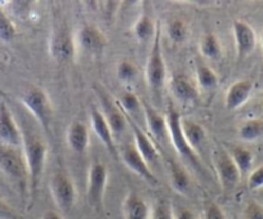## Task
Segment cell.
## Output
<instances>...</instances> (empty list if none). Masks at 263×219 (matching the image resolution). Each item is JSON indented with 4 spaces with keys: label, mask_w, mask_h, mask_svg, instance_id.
<instances>
[{
    "label": "cell",
    "mask_w": 263,
    "mask_h": 219,
    "mask_svg": "<svg viewBox=\"0 0 263 219\" xmlns=\"http://www.w3.org/2000/svg\"><path fill=\"white\" fill-rule=\"evenodd\" d=\"M21 103L32 115L37 124L47 134L52 135L54 111L49 95L39 87H30L21 95Z\"/></svg>",
    "instance_id": "7a4b0ae2"
},
{
    "label": "cell",
    "mask_w": 263,
    "mask_h": 219,
    "mask_svg": "<svg viewBox=\"0 0 263 219\" xmlns=\"http://www.w3.org/2000/svg\"><path fill=\"white\" fill-rule=\"evenodd\" d=\"M42 219H63V216L61 215L60 213H57V211L48 210V211H45L44 214H43Z\"/></svg>",
    "instance_id": "ab89813d"
},
{
    "label": "cell",
    "mask_w": 263,
    "mask_h": 219,
    "mask_svg": "<svg viewBox=\"0 0 263 219\" xmlns=\"http://www.w3.org/2000/svg\"><path fill=\"white\" fill-rule=\"evenodd\" d=\"M97 90L98 95H100L101 101H102V110H101V112H102L103 116L106 117L107 123L110 124L114 135L121 134V133L126 129V127H128V122H126L125 115H124V112L118 107L115 101L111 102L107 98V95H106L102 90Z\"/></svg>",
    "instance_id": "ac0fdd59"
},
{
    "label": "cell",
    "mask_w": 263,
    "mask_h": 219,
    "mask_svg": "<svg viewBox=\"0 0 263 219\" xmlns=\"http://www.w3.org/2000/svg\"><path fill=\"white\" fill-rule=\"evenodd\" d=\"M90 125H92V130L95 132V134L102 142L108 153L114 158H118L119 151L115 145V135H114L106 117L103 116L101 110H98L97 107H92V110H90Z\"/></svg>",
    "instance_id": "9a60e30c"
},
{
    "label": "cell",
    "mask_w": 263,
    "mask_h": 219,
    "mask_svg": "<svg viewBox=\"0 0 263 219\" xmlns=\"http://www.w3.org/2000/svg\"><path fill=\"white\" fill-rule=\"evenodd\" d=\"M169 92L182 105H194L199 101V88L183 74H176L169 79Z\"/></svg>",
    "instance_id": "5bb4252c"
},
{
    "label": "cell",
    "mask_w": 263,
    "mask_h": 219,
    "mask_svg": "<svg viewBox=\"0 0 263 219\" xmlns=\"http://www.w3.org/2000/svg\"><path fill=\"white\" fill-rule=\"evenodd\" d=\"M181 129L187 143L195 152L204 145L206 137H208L205 128L200 123L190 119V117H181Z\"/></svg>",
    "instance_id": "7402d4cb"
},
{
    "label": "cell",
    "mask_w": 263,
    "mask_h": 219,
    "mask_svg": "<svg viewBox=\"0 0 263 219\" xmlns=\"http://www.w3.org/2000/svg\"><path fill=\"white\" fill-rule=\"evenodd\" d=\"M199 52L208 61L219 62L223 58V48L216 34H204L199 42Z\"/></svg>",
    "instance_id": "cb8c5ba5"
},
{
    "label": "cell",
    "mask_w": 263,
    "mask_h": 219,
    "mask_svg": "<svg viewBox=\"0 0 263 219\" xmlns=\"http://www.w3.org/2000/svg\"><path fill=\"white\" fill-rule=\"evenodd\" d=\"M142 112L145 116L147 130L150 135L156 141H163L168 137V125H166V117L163 116L155 107L146 101H142Z\"/></svg>",
    "instance_id": "d6986e66"
},
{
    "label": "cell",
    "mask_w": 263,
    "mask_h": 219,
    "mask_svg": "<svg viewBox=\"0 0 263 219\" xmlns=\"http://www.w3.org/2000/svg\"><path fill=\"white\" fill-rule=\"evenodd\" d=\"M232 34L235 40V49L239 59H245L253 54L257 48V34L248 22L236 19L232 24Z\"/></svg>",
    "instance_id": "4fadbf2b"
},
{
    "label": "cell",
    "mask_w": 263,
    "mask_h": 219,
    "mask_svg": "<svg viewBox=\"0 0 263 219\" xmlns=\"http://www.w3.org/2000/svg\"><path fill=\"white\" fill-rule=\"evenodd\" d=\"M124 219H150L151 208L147 201L136 192H129L121 204Z\"/></svg>",
    "instance_id": "ffe728a7"
},
{
    "label": "cell",
    "mask_w": 263,
    "mask_h": 219,
    "mask_svg": "<svg viewBox=\"0 0 263 219\" xmlns=\"http://www.w3.org/2000/svg\"><path fill=\"white\" fill-rule=\"evenodd\" d=\"M242 219H263V204L249 200L242 209Z\"/></svg>",
    "instance_id": "836d02e7"
},
{
    "label": "cell",
    "mask_w": 263,
    "mask_h": 219,
    "mask_svg": "<svg viewBox=\"0 0 263 219\" xmlns=\"http://www.w3.org/2000/svg\"><path fill=\"white\" fill-rule=\"evenodd\" d=\"M119 156H120L121 161L125 164V167L129 170L135 173L136 175L143 180L145 182H147L151 186H158L159 181L155 177V174L153 173L150 168V164L143 158V156L138 152L137 148L135 147V145H130V143H126V145L121 146V148L119 150Z\"/></svg>",
    "instance_id": "30bf717a"
},
{
    "label": "cell",
    "mask_w": 263,
    "mask_h": 219,
    "mask_svg": "<svg viewBox=\"0 0 263 219\" xmlns=\"http://www.w3.org/2000/svg\"><path fill=\"white\" fill-rule=\"evenodd\" d=\"M204 219H227V215L218 204L212 201L204 208Z\"/></svg>",
    "instance_id": "8d00e7d4"
},
{
    "label": "cell",
    "mask_w": 263,
    "mask_h": 219,
    "mask_svg": "<svg viewBox=\"0 0 263 219\" xmlns=\"http://www.w3.org/2000/svg\"><path fill=\"white\" fill-rule=\"evenodd\" d=\"M248 188L252 191L263 188V164L258 168L253 169L247 177Z\"/></svg>",
    "instance_id": "d590c367"
},
{
    "label": "cell",
    "mask_w": 263,
    "mask_h": 219,
    "mask_svg": "<svg viewBox=\"0 0 263 219\" xmlns=\"http://www.w3.org/2000/svg\"><path fill=\"white\" fill-rule=\"evenodd\" d=\"M67 146L75 153H85L89 147V129L82 122H72L66 132Z\"/></svg>",
    "instance_id": "44dd1931"
},
{
    "label": "cell",
    "mask_w": 263,
    "mask_h": 219,
    "mask_svg": "<svg viewBox=\"0 0 263 219\" xmlns=\"http://www.w3.org/2000/svg\"><path fill=\"white\" fill-rule=\"evenodd\" d=\"M107 182V167L102 161L95 160L89 167V170H88L87 198L89 206H92L96 211H100L103 209V200H105Z\"/></svg>",
    "instance_id": "ba28073f"
},
{
    "label": "cell",
    "mask_w": 263,
    "mask_h": 219,
    "mask_svg": "<svg viewBox=\"0 0 263 219\" xmlns=\"http://www.w3.org/2000/svg\"><path fill=\"white\" fill-rule=\"evenodd\" d=\"M22 152L26 160L27 170H29V198L30 201L35 200L39 191L43 175H44L45 161H47L48 147L42 137L37 133L22 128Z\"/></svg>",
    "instance_id": "6da1fadb"
},
{
    "label": "cell",
    "mask_w": 263,
    "mask_h": 219,
    "mask_svg": "<svg viewBox=\"0 0 263 219\" xmlns=\"http://www.w3.org/2000/svg\"><path fill=\"white\" fill-rule=\"evenodd\" d=\"M49 190L53 201L62 211H70L77 204V187L72 178L66 173L55 172L50 177Z\"/></svg>",
    "instance_id": "9c48e42d"
},
{
    "label": "cell",
    "mask_w": 263,
    "mask_h": 219,
    "mask_svg": "<svg viewBox=\"0 0 263 219\" xmlns=\"http://www.w3.org/2000/svg\"><path fill=\"white\" fill-rule=\"evenodd\" d=\"M75 39H77L78 49L96 58L102 57L107 45V40L102 30L92 24L83 25L75 35Z\"/></svg>",
    "instance_id": "8fae6325"
},
{
    "label": "cell",
    "mask_w": 263,
    "mask_h": 219,
    "mask_svg": "<svg viewBox=\"0 0 263 219\" xmlns=\"http://www.w3.org/2000/svg\"><path fill=\"white\" fill-rule=\"evenodd\" d=\"M8 4H11V8H12V12H13V14L16 17H18V18L24 19V18H29L30 16H31V11H32V2H22V0H20V2H9Z\"/></svg>",
    "instance_id": "e575fe53"
},
{
    "label": "cell",
    "mask_w": 263,
    "mask_h": 219,
    "mask_svg": "<svg viewBox=\"0 0 263 219\" xmlns=\"http://www.w3.org/2000/svg\"><path fill=\"white\" fill-rule=\"evenodd\" d=\"M260 43H262V52H263V31H262V35H260Z\"/></svg>",
    "instance_id": "60d3db41"
},
{
    "label": "cell",
    "mask_w": 263,
    "mask_h": 219,
    "mask_svg": "<svg viewBox=\"0 0 263 219\" xmlns=\"http://www.w3.org/2000/svg\"><path fill=\"white\" fill-rule=\"evenodd\" d=\"M156 26H158V21H154L148 14L142 13L138 16L136 22L132 27V32L136 40L140 43H148L153 42L154 35H155Z\"/></svg>",
    "instance_id": "484cf974"
},
{
    "label": "cell",
    "mask_w": 263,
    "mask_h": 219,
    "mask_svg": "<svg viewBox=\"0 0 263 219\" xmlns=\"http://www.w3.org/2000/svg\"><path fill=\"white\" fill-rule=\"evenodd\" d=\"M195 80L197 88L204 90H214L219 85V77L217 72L201 61L195 62Z\"/></svg>",
    "instance_id": "d4e9b609"
},
{
    "label": "cell",
    "mask_w": 263,
    "mask_h": 219,
    "mask_svg": "<svg viewBox=\"0 0 263 219\" xmlns=\"http://www.w3.org/2000/svg\"><path fill=\"white\" fill-rule=\"evenodd\" d=\"M226 150L229 151L230 156L232 157L234 163L236 164L241 178H244L245 175L248 177L249 173L252 172L253 163H254V153L248 150V148L242 147V146H230Z\"/></svg>",
    "instance_id": "4316f807"
},
{
    "label": "cell",
    "mask_w": 263,
    "mask_h": 219,
    "mask_svg": "<svg viewBox=\"0 0 263 219\" xmlns=\"http://www.w3.org/2000/svg\"><path fill=\"white\" fill-rule=\"evenodd\" d=\"M174 219H197L194 211L187 208L174 209Z\"/></svg>",
    "instance_id": "f35d334b"
},
{
    "label": "cell",
    "mask_w": 263,
    "mask_h": 219,
    "mask_svg": "<svg viewBox=\"0 0 263 219\" xmlns=\"http://www.w3.org/2000/svg\"><path fill=\"white\" fill-rule=\"evenodd\" d=\"M125 117H126V122H128V125L130 127L132 133H133L135 147L137 148L138 152L143 156V158H145L148 164L156 163V161L160 158V152H159L158 147H156L155 143L153 142L150 135L146 134V133L141 129L140 125H138L135 120L132 119V117L126 116V115Z\"/></svg>",
    "instance_id": "e0dca14e"
},
{
    "label": "cell",
    "mask_w": 263,
    "mask_h": 219,
    "mask_svg": "<svg viewBox=\"0 0 263 219\" xmlns=\"http://www.w3.org/2000/svg\"><path fill=\"white\" fill-rule=\"evenodd\" d=\"M17 29L13 21L9 18L8 14L0 7V42L11 43L16 37Z\"/></svg>",
    "instance_id": "1f68e13d"
},
{
    "label": "cell",
    "mask_w": 263,
    "mask_h": 219,
    "mask_svg": "<svg viewBox=\"0 0 263 219\" xmlns=\"http://www.w3.org/2000/svg\"><path fill=\"white\" fill-rule=\"evenodd\" d=\"M254 83L250 79H241L232 83L227 88L226 95H224V107L229 111H236L240 107L245 105L252 97Z\"/></svg>",
    "instance_id": "2e32d148"
},
{
    "label": "cell",
    "mask_w": 263,
    "mask_h": 219,
    "mask_svg": "<svg viewBox=\"0 0 263 219\" xmlns=\"http://www.w3.org/2000/svg\"><path fill=\"white\" fill-rule=\"evenodd\" d=\"M169 167V182L172 188L179 195H187L191 188V177L186 168L182 167L181 164L171 160L168 163Z\"/></svg>",
    "instance_id": "603a6c76"
},
{
    "label": "cell",
    "mask_w": 263,
    "mask_h": 219,
    "mask_svg": "<svg viewBox=\"0 0 263 219\" xmlns=\"http://www.w3.org/2000/svg\"><path fill=\"white\" fill-rule=\"evenodd\" d=\"M0 219H24L11 205L0 198Z\"/></svg>",
    "instance_id": "74e56055"
},
{
    "label": "cell",
    "mask_w": 263,
    "mask_h": 219,
    "mask_svg": "<svg viewBox=\"0 0 263 219\" xmlns=\"http://www.w3.org/2000/svg\"><path fill=\"white\" fill-rule=\"evenodd\" d=\"M239 138L244 142L252 143L263 140V117L248 119L240 125Z\"/></svg>",
    "instance_id": "83f0119b"
},
{
    "label": "cell",
    "mask_w": 263,
    "mask_h": 219,
    "mask_svg": "<svg viewBox=\"0 0 263 219\" xmlns=\"http://www.w3.org/2000/svg\"><path fill=\"white\" fill-rule=\"evenodd\" d=\"M116 77L121 84L129 85L135 83L138 77L137 66L128 59H123L116 66Z\"/></svg>",
    "instance_id": "4dcf8cb0"
},
{
    "label": "cell",
    "mask_w": 263,
    "mask_h": 219,
    "mask_svg": "<svg viewBox=\"0 0 263 219\" xmlns=\"http://www.w3.org/2000/svg\"><path fill=\"white\" fill-rule=\"evenodd\" d=\"M116 105L126 116L132 117L142 111V99L136 93L125 90L115 99Z\"/></svg>",
    "instance_id": "f1b7e54d"
},
{
    "label": "cell",
    "mask_w": 263,
    "mask_h": 219,
    "mask_svg": "<svg viewBox=\"0 0 263 219\" xmlns=\"http://www.w3.org/2000/svg\"><path fill=\"white\" fill-rule=\"evenodd\" d=\"M145 79L148 88L154 92H160L166 83V64L161 50V27L159 21L146 62Z\"/></svg>",
    "instance_id": "277c9868"
},
{
    "label": "cell",
    "mask_w": 263,
    "mask_h": 219,
    "mask_svg": "<svg viewBox=\"0 0 263 219\" xmlns=\"http://www.w3.org/2000/svg\"><path fill=\"white\" fill-rule=\"evenodd\" d=\"M48 47L52 59L58 64L74 61L78 53L77 39L67 22L58 21L57 25H54L50 32Z\"/></svg>",
    "instance_id": "3957f363"
},
{
    "label": "cell",
    "mask_w": 263,
    "mask_h": 219,
    "mask_svg": "<svg viewBox=\"0 0 263 219\" xmlns=\"http://www.w3.org/2000/svg\"><path fill=\"white\" fill-rule=\"evenodd\" d=\"M166 125H168V137L173 145L176 152L181 156L183 160L189 161L195 168H200V161L197 157V153L190 147L184 138L181 129V114L177 110H174L172 106H169L166 110Z\"/></svg>",
    "instance_id": "52a82bcc"
},
{
    "label": "cell",
    "mask_w": 263,
    "mask_h": 219,
    "mask_svg": "<svg viewBox=\"0 0 263 219\" xmlns=\"http://www.w3.org/2000/svg\"><path fill=\"white\" fill-rule=\"evenodd\" d=\"M0 142L7 147H22L21 127L4 101H0Z\"/></svg>",
    "instance_id": "7c38bea8"
},
{
    "label": "cell",
    "mask_w": 263,
    "mask_h": 219,
    "mask_svg": "<svg viewBox=\"0 0 263 219\" xmlns=\"http://www.w3.org/2000/svg\"><path fill=\"white\" fill-rule=\"evenodd\" d=\"M150 219H174V208L166 198H159L151 208Z\"/></svg>",
    "instance_id": "d6a6232c"
},
{
    "label": "cell",
    "mask_w": 263,
    "mask_h": 219,
    "mask_svg": "<svg viewBox=\"0 0 263 219\" xmlns=\"http://www.w3.org/2000/svg\"><path fill=\"white\" fill-rule=\"evenodd\" d=\"M166 35L174 44H183L190 36V30L183 19L174 18L166 26Z\"/></svg>",
    "instance_id": "f546056e"
},
{
    "label": "cell",
    "mask_w": 263,
    "mask_h": 219,
    "mask_svg": "<svg viewBox=\"0 0 263 219\" xmlns=\"http://www.w3.org/2000/svg\"><path fill=\"white\" fill-rule=\"evenodd\" d=\"M0 169L20 186L22 193H26L27 191L29 195V170L24 152L20 151V148L7 146L0 148Z\"/></svg>",
    "instance_id": "5b68a950"
},
{
    "label": "cell",
    "mask_w": 263,
    "mask_h": 219,
    "mask_svg": "<svg viewBox=\"0 0 263 219\" xmlns=\"http://www.w3.org/2000/svg\"><path fill=\"white\" fill-rule=\"evenodd\" d=\"M212 163H213L214 172H216L218 182L224 192H231L239 186L242 180L236 164L230 156L229 151L224 147H216L212 152Z\"/></svg>",
    "instance_id": "8992f818"
}]
</instances>
